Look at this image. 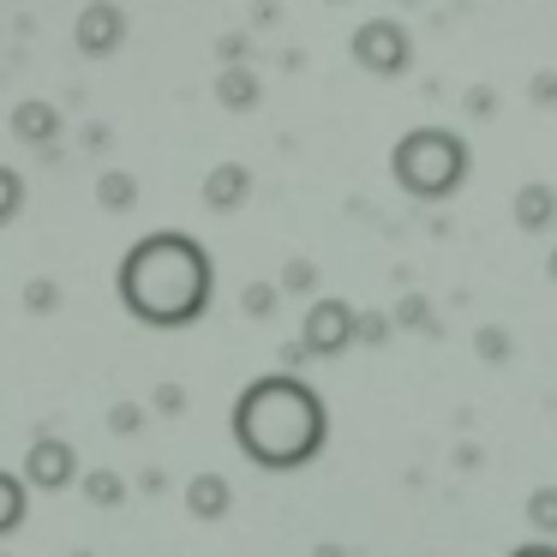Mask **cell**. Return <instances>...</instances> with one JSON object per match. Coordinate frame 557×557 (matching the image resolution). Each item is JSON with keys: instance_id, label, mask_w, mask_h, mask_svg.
Here are the masks:
<instances>
[{"instance_id": "6da1fadb", "label": "cell", "mask_w": 557, "mask_h": 557, "mask_svg": "<svg viewBox=\"0 0 557 557\" xmlns=\"http://www.w3.org/2000/svg\"><path fill=\"white\" fill-rule=\"evenodd\" d=\"M228 432L252 468L264 473H300L330 444V408L300 372H264L234 396Z\"/></svg>"}, {"instance_id": "7a4b0ae2", "label": "cell", "mask_w": 557, "mask_h": 557, "mask_svg": "<svg viewBox=\"0 0 557 557\" xmlns=\"http://www.w3.org/2000/svg\"><path fill=\"white\" fill-rule=\"evenodd\" d=\"M114 288H121V306L145 330H186L216 300V270H210V252L193 234L157 228L121 258Z\"/></svg>"}, {"instance_id": "3957f363", "label": "cell", "mask_w": 557, "mask_h": 557, "mask_svg": "<svg viewBox=\"0 0 557 557\" xmlns=\"http://www.w3.org/2000/svg\"><path fill=\"white\" fill-rule=\"evenodd\" d=\"M473 174V150L456 126H408L389 150V181L413 205H449Z\"/></svg>"}, {"instance_id": "277c9868", "label": "cell", "mask_w": 557, "mask_h": 557, "mask_svg": "<svg viewBox=\"0 0 557 557\" xmlns=\"http://www.w3.org/2000/svg\"><path fill=\"white\" fill-rule=\"evenodd\" d=\"M348 54H354V66L372 73V78H401L413 66V37H408V25H396V18H366V25L348 37Z\"/></svg>"}, {"instance_id": "5b68a950", "label": "cell", "mask_w": 557, "mask_h": 557, "mask_svg": "<svg viewBox=\"0 0 557 557\" xmlns=\"http://www.w3.org/2000/svg\"><path fill=\"white\" fill-rule=\"evenodd\" d=\"M354 318H360L354 300H342V294H318V300L306 306L300 348L312 354V360H342V354L354 348Z\"/></svg>"}, {"instance_id": "8992f818", "label": "cell", "mask_w": 557, "mask_h": 557, "mask_svg": "<svg viewBox=\"0 0 557 557\" xmlns=\"http://www.w3.org/2000/svg\"><path fill=\"white\" fill-rule=\"evenodd\" d=\"M78 480V449L66 444V437H37V444L25 449V485H37V492H61V485Z\"/></svg>"}, {"instance_id": "52a82bcc", "label": "cell", "mask_w": 557, "mask_h": 557, "mask_svg": "<svg viewBox=\"0 0 557 557\" xmlns=\"http://www.w3.org/2000/svg\"><path fill=\"white\" fill-rule=\"evenodd\" d=\"M73 42H78V54H90V61L114 54L126 42V13L114 7V0H90L85 13H78V25H73Z\"/></svg>"}, {"instance_id": "ba28073f", "label": "cell", "mask_w": 557, "mask_h": 557, "mask_svg": "<svg viewBox=\"0 0 557 557\" xmlns=\"http://www.w3.org/2000/svg\"><path fill=\"white\" fill-rule=\"evenodd\" d=\"M246 198H252V169H246V162H216V169L205 174V205L216 210V216L240 210Z\"/></svg>"}, {"instance_id": "9c48e42d", "label": "cell", "mask_w": 557, "mask_h": 557, "mask_svg": "<svg viewBox=\"0 0 557 557\" xmlns=\"http://www.w3.org/2000/svg\"><path fill=\"white\" fill-rule=\"evenodd\" d=\"M509 216H516L521 234H552V228H557V186L528 181V186L516 193V205H509Z\"/></svg>"}, {"instance_id": "30bf717a", "label": "cell", "mask_w": 557, "mask_h": 557, "mask_svg": "<svg viewBox=\"0 0 557 557\" xmlns=\"http://www.w3.org/2000/svg\"><path fill=\"white\" fill-rule=\"evenodd\" d=\"M234 509V485L222 480V473H193L186 480V516H198L210 528V521H222Z\"/></svg>"}, {"instance_id": "8fae6325", "label": "cell", "mask_w": 557, "mask_h": 557, "mask_svg": "<svg viewBox=\"0 0 557 557\" xmlns=\"http://www.w3.org/2000/svg\"><path fill=\"white\" fill-rule=\"evenodd\" d=\"M13 133L25 138V145H54L61 138V114L49 109V102H18V114H13Z\"/></svg>"}, {"instance_id": "7c38bea8", "label": "cell", "mask_w": 557, "mask_h": 557, "mask_svg": "<svg viewBox=\"0 0 557 557\" xmlns=\"http://www.w3.org/2000/svg\"><path fill=\"white\" fill-rule=\"evenodd\" d=\"M258 97H264V90H258V78L246 73L240 61H234V66H222V78H216V102H222V109L252 114V109H258Z\"/></svg>"}, {"instance_id": "4fadbf2b", "label": "cell", "mask_w": 557, "mask_h": 557, "mask_svg": "<svg viewBox=\"0 0 557 557\" xmlns=\"http://www.w3.org/2000/svg\"><path fill=\"white\" fill-rule=\"evenodd\" d=\"M521 516H528L533 540H557V485H533L528 504H521Z\"/></svg>"}, {"instance_id": "5bb4252c", "label": "cell", "mask_w": 557, "mask_h": 557, "mask_svg": "<svg viewBox=\"0 0 557 557\" xmlns=\"http://www.w3.org/2000/svg\"><path fill=\"white\" fill-rule=\"evenodd\" d=\"M97 205L114 210V216H121V210H133V205H138V181H133L126 169H109V174L97 181Z\"/></svg>"}, {"instance_id": "9a60e30c", "label": "cell", "mask_w": 557, "mask_h": 557, "mask_svg": "<svg viewBox=\"0 0 557 557\" xmlns=\"http://www.w3.org/2000/svg\"><path fill=\"white\" fill-rule=\"evenodd\" d=\"M25 521V473H0V540Z\"/></svg>"}, {"instance_id": "2e32d148", "label": "cell", "mask_w": 557, "mask_h": 557, "mask_svg": "<svg viewBox=\"0 0 557 557\" xmlns=\"http://www.w3.org/2000/svg\"><path fill=\"white\" fill-rule=\"evenodd\" d=\"M78 480H85V497H90V504H102V509H114L126 497V480L114 468H90V473H78Z\"/></svg>"}, {"instance_id": "e0dca14e", "label": "cell", "mask_w": 557, "mask_h": 557, "mask_svg": "<svg viewBox=\"0 0 557 557\" xmlns=\"http://www.w3.org/2000/svg\"><path fill=\"white\" fill-rule=\"evenodd\" d=\"M473 354H480L485 366H504L509 354H516V342H509V330H504V324H485L480 336H473Z\"/></svg>"}, {"instance_id": "ac0fdd59", "label": "cell", "mask_w": 557, "mask_h": 557, "mask_svg": "<svg viewBox=\"0 0 557 557\" xmlns=\"http://www.w3.org/2000/svg\"><path fill=\"white\" fill-rule=\"evenodd\" d=\"M389 330H396V318H389V312H360V318H354V342H366V348H384Z\"/></svg>"}, {"instance_id": "d6986e66", "label": "cell", "mask_w": 557, "mask_h": 557, "mask_svg": "<svg viewBox=\"0 0 557 557\" xmlns=\"http://www.w3.org/2000/svg\"><path fill=\"white\" fill-rule=\"evenodd\" d=\"M276 306H282V288H276V282H252V288L240 294V312H246V318H270Z\"/></svg>"}, {"instance_id": "ffe728a7", "label": "cell", "mask_w": 557, "mask_h": 557, "mask_svg": "<svg viewBox=\"0 0 557 557\" xmlns=\"http://www.w3.org/2000/svg\"><path fill=\"white\" fill-rule=\"evenodd\" d=\"M282 294H312L318 288V264L312 258H294V264H282V282H276Z\"/></svg>"}, {"instance_id": "44dd1931", "label": "cell", "mask_w": 557, "mask_h": 557, "mask_svg": "<svg viewBox=\"0 0 557 557\" xmlns=\"http://www.w3.org/2000/svg\"><path fill=\"white\" fill-rule=\"evenodd\" d=\"M145 420H150V413L138 408V401H114V408H109V432L114 437H138V432H145Z\"/></svg>"}, {"instance_id": "7402d4cb", "label": "cell", "mask_w": 557, "mask_h": 557, "mask_svg": "<svg viewBox=\"0 0 557 557\" xmlns=\"http://www.w3.org/2000/svg\"><path fill=\"white\" fill-rule=\"evenodd\" d=\"M389 318H396V324H408V330H437L432 306H425L420 294H408V300H401V306H396V312H389Z\"/></svg>"}, {"instance_id": "603a6c76", "label": "cell", "mask_w": 557, "mask_h": 557, "mask_svg": "<svg viewBox=\"0 0 557 557\" xmlns=\"http://www.w3.org/2000/svg\"><path fill=\"white\" fill-rule=\"evenodd\" d=\"M18 205H25V181L13 169H0V222H13Z\"/></svg>"}, {"instance_id": "cb8c5ba5", "label": "cell", "mask_w": 557, "mask_h": 557, "mask_svg": "<svg viewBox=\"0 0 557 557\" xmlns=\"http://www.w3.org/2000/svg\"><path fill=\"white\" fill-rule=\"evenodd\" d=\"M528 97H533V109H557V73H533Z\"/></svg>"}, {"instance_id": "d4e9b609", "label": "cell", "mask_w": 557, "mask_h": 557, "mask_svg": "<svg viewBox=\"0 0 557 557\" xmlns=\"http://www.w3.org/2000/svg\"><path fill=\"white\" fill-rule=\"evenodd\" d=\"M468 114H480V121H485V114H497V90L473 85V90H468Z\"/></svg>"}, {"instance_id": "484cf974", "label": "cell", "mask_w": 557, "mask_h": 557, "mask_svg": "<svg viewBox=\"0 0 557 557\" xmlns=\"http://www.w3.org/2000/svg\"><path fill=\"white\" fill-rule=\"evenodd\" d=\"M157 408H162V413H181V408H186V389H181V384H162V389H157Z\"/></svg>"}, {"instance_id": "4316f807", "label": "cell", "mask_w": 557, "mask_h": 557, "mask_svg": "<svg viewBox=\"0 0 557 557\" xmlns=\"http://www.w3.org/2000/svg\"><path fill=\"white\" fill-rule=\"evenodd\" d=\"M509 557H557V540H528V545H516Z\"/></svg>"}, {"instance_id": "83f0119b", "label": "cell", "mask_w": 557, "mask_h": 557, "mask_svg": "<svg viewBox=\"0 0 557 557\" xmlns=\"http://www.w3.org/2000/svg\"><path fill=\"white\" fill-rule=\"evenodd\" d=\"M54 300H61V294H54V282H37V288H30V306H37V312H49Z\"/></svg>"}, {"instance_id": "f1b7e54d", "label": "cell", "mask_w": 557, "mask_h": 557, "mask_svg": "<svg viewBox=\"0 0 557 557\" xmlns=\"http://www.w3.org/2000/svg\"><path fill=\"white\" fill-rule=\"evenodd\" d=\"M216 54H222L228 66H234V61H246V37H222V49H216Z\"/></svg>"}, {"instance_id": "f546056e", "label": "cell", "mask_w": 557, "mask_h": 557, "mask_svg": "<svg viewBox=\"0 0 557 557\" xmlns=\"http://www.w3.org/2000/svg\"><path fill=\"white\" fill-rule=\"evenodd\" d=\"M85 145L90 150H109V126H85Z\"/></svg>"}, {"instance_id": "4dcf8cb0", "label": "cell", "mask_w": 557, "mask_h": 557, "mask_svg": "<svg viewBox=\"0 0 557 557\" xmlns=\"http://www.w3.org/2000/svg\"><path fill=\"white\" fill-rule=\"evenodd\" d=\"M545 276H552V288H557V240H552V252H545Z\"/></svg>"}, {"instance_id": "1f68e13d", "label": "cell", "mask_w": 557, "mask_h": 557, "mask_svg": "<svg viewBox=\"0 0 557 557\" xmlns=\"http://www.w3.org/2000/svg\"><path fill=\"white\" fill-rule=\"evenodd\" d=\"M73 557H85V552H73Z\"/></svg>"}]
</instances>
